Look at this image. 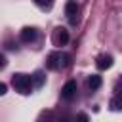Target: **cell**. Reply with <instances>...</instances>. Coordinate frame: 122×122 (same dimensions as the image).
I'll use <instances>...</instances> for the list:
<instances>
[{"mask_svg": "<svg viewBox=\"0 0 122 122\" xmlns=\"http://www.w3.org/2000/svg\"><path fill=\"white\" fill-rule=\"evenodd\" d=\"M11 86L15 88V92L27 95V93H30V90H32V78H30L29 74L17 72V74L11 76Z\"/></svg>", "mask_w": 122, "mask_h": 122, "instance_id": "cell-1", "label": "cell"}, {"mask_svg": "<svg viewBox=\"0 0 122 122\" xmlns=\"http://www.w3.org/2000/svg\"><path fill=\"white\" fill-rule=\"evenodd\" d=\"M69 55L65 53V51H53V53H50L48 55V69H51V71H57V69H65L67 65H69Z\"/></svg>", "mask_w": 122, "mask_h": 122, "instance_id": "cell-2", "label": "cell"}, {"mask_svg": "<svg viewBox=\"0 0 122 122\" xmlns=\"http://www.w3.org/2000/svg\"><path fill=\"white\" fill-rule=\"evenodd\" d=\"M76 82L74 80H69L63 88H61V97L65 99V101H72L74 99V95H76Z\"/></svg>", "mask_w": 122, "mask_h": 122, "instance_id": "cell-3", "label": "cell"}, {"mask_svg": "<svg viewBox=\"0 0 122 122\" xmlns=\"http://www.w3.org/2000/svg\"><path fill=\"white\" fill-rule=\"evenodd\" d=\"M65 13L69 17L71 23H76V15H78V2L76 0H69L65 4Z\"/></svg>", "mask_w": 122, "mask_h": 122, "instance_id": "cell-4", "label": "cell"}, {"mask_svg": "<svg viewBox=\"0 0 122 122\" xmlns=\"http://www.w3.org/2000/svg\"><path fill=\"white\" fill-rule=\"evenodd\" d=\"M67 42H69V32L63 27H57L55 32H53V44L55 46H65Z\"/></svg>", "mask_w": 122, "mask_h": 122, "instance_id": "cell-5", "label": "cell"}, {"mask_svg": "<svg viewBox=\"0 0 122 122\" xmlns=\"http://www.w3.org/2000/svg\"><path fill=\"white\" fill-rule=\"evenodd\" d=\"M34 38H36V29L25 27V29L21 30V40H23V42H32Z\"/></svg>", "mask_w": 122, "mask_h": 122, "instance_id": "cell-6", "label": "cell"}, {"mask_svg": "<svg viewBox=\"0 0 122 122\" xmlns=\"http://www.w3.org/2000/svg\"><path fill=\"white\" fill-rule=\"evenodd\" d=\"M111 65H112V55L103 53V55L97 57V67H99V69H109Z\"/></svg>", "mask_w": 122, "mask_h": 122, "instance_id": "cell-7", "label": "cell"}, {"mask_svg": "<svg viewBox=\"0 0 122 122\" xmlns=\"http://www.w3.org/2000/svg\"><path fill=\"white\" fill-rule=\"evenodd\" d=\"M88 86H90V90H99V88H101V76L92 74V76L88 78Z\"/></svg>", "mask_w": 122, "mask_h": 122, "instance_id": "cell-8", "label": "cell"}, {"mask_svg": "<svg viewBox=\"0 0 122 122\" xmlns=\"http://www.w3.org/2000/svg\"><path fill=\"white\" fill-rule=\"evenodd\" d=\"M30 78H32V76H30ZM32 80H34V84H36V86H38V88H40V86H42V84H44V74H42V72H36V74H34V78H32Z\"/></svg>", "mask_w": 122, "mask_h": 122, "instance_id": "cell-9", "label": "cell"}, {"mask_svg": "<svg viewBox=\"0 0 122 122\" xmlns=\"http://www.w3.org/2000/svg\"><path fill=\"white\" fill-rule=\"evenodd\" d=\"M76 122H90V118H88L86 112H78L76 114Z\"/></svg>", "mask_w": 122, "mask_h": 122, "instance_id": "cell-10", "label": "cell"}, {"mask_svg": "<svg viewBox=\"0 0 122 122\" xmlns=\"http://www.w3.org/2000/svg\"><path fill=\"white\" fill-rule=\"evenodd\" d=\"M53 0H34V4H38V6H42V8H46V6H50Z\"/></svg>", "mask_w": 122, "mask_h": 122, "instance_id": "cell-11", "label": "cell"}, {"mask_svg": "<svg viewBox=\"0 0 122 122\" xmlns=\"http://www.w3.org/2000/svg\"><path fill=\"white\" fill-rule=\"evenodd\" d=\"M111 107H112V111H118V109H120V101H118V99H112V101H111Z\"/></svg>", "mask_w": 122, "mask_h": 122, "instance_id": "cell-12", "label": "cell"}, {"mask_svg": "<svg viewBox=\"0 0 122 122\" xmlns=\"http://www.w3.org/2000/svg\"><path fill=\"white\" fill-rule=\"evenodd\" d=\"M6 63H8V61H6V55H4V53H0V71L6 67Z\"/></svg>", "mask_w": 122, "mask_h": 122, "instance_id": "cell-13", "label": "cell"}, {"mask_svg": "<svg viewBox=\"0 0 122 122\" xmlns=\"http://www.w3.org/2000/svg\"><path fill=\"white\" fill-rule=\"evenodd\" d=\"M6 92H8V86L4 82H0V95H6Z\"/></svg>", "mask_w": 122, "mask_h": 122, "instance_id": "cell-14", "label": "cell"}]
</instances>
